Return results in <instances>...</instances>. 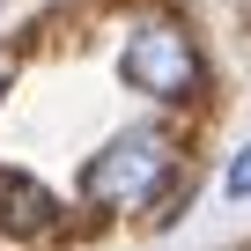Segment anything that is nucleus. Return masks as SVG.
<instances>
[{
    "instance_id": "obj_1",
    "label": "nucleus",
    "mask_w": 251,
    "mask_h": 251,
    "mask_svg": "<svg viewBox=\"0 0 251 251\" xmlns=\"http://www.w3.org/2000/svg\"><path fill=\"white\" fill-rule=\"evenodd\" d=\"M170 170H177V141L163 133V126H126L111 148L89 155L81 200L89 207H141V200H155L170 185Z\"/></svg>"
},
{
    "instance_id": "obj_2",
    "label": "nucleus",
    "mask_w": 251,
    "mask_h": 251,
    "mask_svg": "<svg viewBox=\"0 0 251 251\" xmlns=\"http://www.w3.org/2000/svg\"><path fill=\"white\" fill-rule=\"evenodd\" d=\"M118 74H126V89H141V96H155V103H185V96H200L207 59H200V45H192V30H185V23L148 15L133 37H126Z\"/></svg>"
},
{
    "instance_id": "obj_3",
    "label": "nucleus",
    "mask_w": 251,
    "mask_h": 251,
    "mask_svg": "<svg viewBox=\"0 0 251 251\" xmlns=\"http://www.w3.org/2000/svg\"><path fill=\"white\" fill-rule=\"evenodd\" d=\"M52 222H59V200H52L37 177L0 170V229H8V236H45Z\"/></svg>"
},
{
    "instance_id": "obj_4",
    "label": "nucleus",
    "mask_w": 251,
    "mask_h": 251,
    "mask_svg": "<svg viewBox=\"0 0 251 251\" xmlns=\"http://www.w3.org/2000/svg\"><path fill=\"white\" fill-rule=\"evenodd\" d=\"M222 192H229V200H251V148H236V155H229V170H222Z\"/></svg>"
},
{
    "instance_id": "obj_5",
    "label": "nucleus",
    "mask_w": 251,
    "mask_h": 251,
    "mask_svg": "<svg viewBox=\"0 0 251 251\" xmlns=\"http://www.w3.org/2000/svg\"><path fill=\"white\" fill-rule=\"evenodd\" d=\"M0 89H8V52H0Z\"/></svg>"
}]
</instances>
